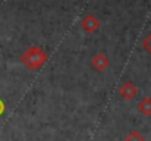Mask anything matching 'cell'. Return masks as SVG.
<instances>
[{
	"mask_svg": "<svg viewBox=\"0 0 151 141\" xmlns=\"http://www.w3.org/2000/svg\"><path fill=\"white\" fill-rule=\"evenodd\" d=\"M142 46H144V48H145V50H147V51L151 54V34H150V35H147V37L144 38Z\"/></svg>",
	"mask_w": 151,
	"mask_h": 141,
	"instance_id": "7",
	"label": "cell"
},
{
	"mask_svg": "<svg viewBox=\"0 0 151 141\" xmlns=\"http://www.w3.org/2000/svg\"><path fill=\"white\" fill-rule=\"evenodd\" d=\"M91 66L94 68V69H97V71H106L109 66H110V60H109V57L104 54V53H97L94 57H93V60H91Z\"/></svg>",
	"mask_w": 151,
	"mask_h": 141,
	"instance_id": "4",
	"label": "cell"
},
{
	"mask_svg": "<svg viewBox=\"0 0 151 141\" xmlns=\"http://www.w3.org/2000/svg\"><path fill=\"white\" fill-rule=\"evenodd\" d=\"M138 109H139V112H141L144 116H151V97L150 95L144 97V98L139 101Z\"/></svg>",
	"mask_w": 151,
	"mask_h": 141,
	"instance_id": "5",
	"label": "cell"
},
{
	"mask_svg": "<svg viewBox=\"0 0 151 141\" xmlns=\"http://www.w3.org/2000/svg\"><path fill=\"white\" fill-rule=\"evenodd\" d=\"M4 112H6V104H4V101L0 98V116H1Z\"/></svg>",
	"mask_w": 151,
	"mask_h": 141,
	"instance_id": "8",
	"label": "cell"
},
{
	"mask_svg": "<svg viewBox=\"0 0 151 141\" xmlns=\"http://www.w3.org/2000/svg\"><path fill=\"white\" fill-rule=\"evenodd\" d=\"M119 94L123 100H132L138 94V88L134 82H123L119 88Z\"/></svg>",
	"mask_w": 151,
	"mask_h": 141,
	"instance_id": "3",
	"label": "cell"
},
{
	"mask_svg": "<svg viewBox=\"0 0 151 141\" xmlns=\"http://www.w3.org/2000/svg\"><path fill=\"white\" fill-rule=\"evenodd\" d=\"M125 141H145V137H144L139 131L134 129V131H131V132L125 137Z\"/></svg>",
	"mask_w": 151,
	"mask_h": 141,
	"instance_id": "6",
	"label": "cell"
},
{
	"mask_svg": "<svg viewBox=\"0 0 151 141\" xmlns=\"http://www.w3.org/2000/svg\"><path fill=\"white\" fill-rule=\"evenodd\" d=\"M81 27H82V30H84L85 33L94 34V33H97L99 28H100V21H99V18H97L96 15L88 13V15L81 21Z\"/></svg>",
	"mask_w": 151,
	"mask_h": 141,
	"instance_id": "2",
	"label": "cell"
},
{
	"mask_svg": "<svg viewBox=\"0 0 151 141\" xmlns=\"http://www.w3.org/2000/svg\"><path fill=\"white\" fill-rule=\"evenodd\" d=\"M47 59H49L47 53L40 46L28 47V48L21 54V62H22L29 71H37V69H40V68L47 62Z\"/></svg>",
	"mask_w": 151,
	"mask_h": 141,
	"instance_id": "1",
	"label": "cell"
}]
</instances>
